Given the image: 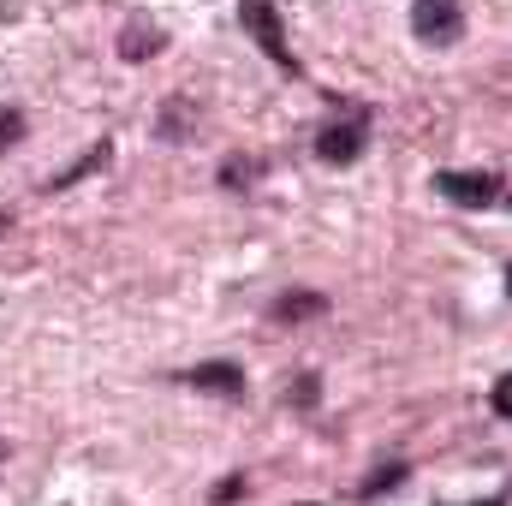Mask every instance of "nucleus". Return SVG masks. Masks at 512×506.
<instances>
[{"label": "nucleus", "mask_w": 512, "mask_h": 506, "mask_svg": "<svg viewBox=\"0 0 512 506\" xmlns=\"http://www.w3.org/2000/svg\"><path fill=\"white\" fill-rule=\"evenodd\" d=\"M399 477H405V471H399V465H387V471H382V477H376V483H370V489H364V495H382V489H393Z\"/></svg>", "instance_id": "nucleus-10"}, {"label": "nucleus", "mask_w": 512, "mask_h": 506, "mask_svg": "<svg viewBox=\"0 0 512 506\" xmlns=\"http://www.w3.org/2000/svg\"><path fill=\"white\" fill-rule=\"evenodd\" d=\"M358 155H364V120H346V126L316 131V161H328V167H352Z\"/></svg>", "instance_id": "nucleus-3"}, {"label": "nucleus", "mask_w": 512, "mask_h": 506, "mask_svg": "<svg viewBox=\"0 0 512 506\" xmlns=\"http://www.w3.org/2000/svg\"><path fill=\"white\" fill-rule=\"evenodd\" d=\"M18 137H24V114H18V108H0V155H6Z\"/></svg>", "instance_id": "nucleus-8"}, {"label": "nucleus", "mask_w": 512, "mask_h": 506, "mask_svg": "<svg viewBox=\"0 0 512 506\" xmlns=\"http://www.w3.org/2000/svg\"><path fill=\"white\" fill-rule=\"evenodd\" d=\"M155 48H161V30H155L149 18H131L126 30H120V54H126V60H149Z\"/></svg>", "instance_id": "nucleus-6"}, {"label": "nucleus", "mask_w": 512, "mask_h": 506, "mask_svg": "<svg viewBox=\"0 0 512 506\" xmlns=\"http://www.w3.org/2000/svg\"><path fill=\"white\" fill-rule=\"evenodd\" d=\"M304 316H322V298L316 292H292L274 304V322H304Z\"/></svg>", "instance_id": "nucleus-7"}, {"label": "nucleus", "mask_w": 512, "mask_h": 506, "mask_svg": "<svg viewBox=\"0 0 512 506\" xmlns=\"http://www.w3.org/2000/svg\"><path fill=\"white\" fill-rule=\"evenodd\" d=\"M435 191H441L447 203H459V209H489V203H495V179H489V173H441Z\"/></svg>", "instance_id": "nucleus-4"}, {"label": "nucleus", "mask_w": 512, "mask_h": 506, "mask_svg": "<svg viewBox=\"0 0 512 506\" xmlns=\"http://www.w3.org/2000/svg\"><path fill=\"white\" fill-rule=\"evenodd\" d=\"M507 286H512V274H507Z\"/></svg>", "instance_id": "nucleus-11"}, {"label": "nucleus", "mask_w": 512, "mask_h": 506, "mask_svg": "<svg viewBox=\"0 0 512 506\" xmlns=\"http://www.w3.org/2000/svg\"><path fill=\"white\" fill-rule=\"evenodd\" d=\"M191 387L239 399V393H245V370H239V364H203V370H191Z\"/></svg>", "instance_id": "nucleus-5"}, {"label": "nucleus", "mask_w": 512, "mask_h": 506, "mask_svg": "<svg viewBox=\"0 0 512 506\" xmlns=\"http://www.w3.org/2000/svg\"><path fill=\"white\" fill-rule=\"evenodd\" d=\"M239 18H245V30H251L256 42H262V54H274L280 72H298V60L286 48V30H280V12L268 0H239Z\"/></svg>", "instance_id": "nucleus-2"}, {"label": "nucleus", "mask_w": 512, "mask_h": 506, "mask_svg": "<svg viewBox=\"0 0 512 506\" xmlns=\"http://www.w3.org/2000/svg\"><path fill=\"white\" fill-rule=\"evenodd\" d=\"M316 393H322V387H316V376H298V387H292V405L304 411V405H316Z\"/></svg>", "instance_id": "nucleus-9"}, {"label": "nucleus", "mask_w": 512, "mask_h": 506, "mask_svg": "<svg viewBox=\"0 0 512 506\" xmlns=\"http://www.w3.org/2000/svg\"><path fill=\"white\" fill-rule=\"evenodd\" d=\"M411 36L423 48H453L465 36V12L459 0H411Z\"/></svg>", "instance_id": "nucleus-1"}]
</instances>
